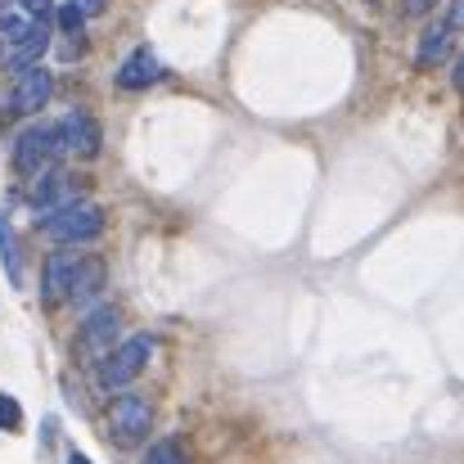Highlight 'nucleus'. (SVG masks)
Instances as JSON below:
<instances>
[{"label": "nucleus", "mask_w": 464, "mask_h": 464, "mask_svg": "<svg viewBox=\"0 0 464 464\" xmlns=\"http://www.w3.org/2000/svg\"><path fill=\"white\" fill-rule=\"evenodd\" d=\"M150 356H154V338H150V334H131L127 343H118V347L100 361V370H95L100 388H104V392L131 388V383L140 379V370L150 365Z\"/></svg>", "instance_id": "f03ea898"}, {"label": "nucleus", "mask_w": 464, "mask_h": 464, "mask_svg": "<svg viewBox=\"0 0 464 464\" xmlns=\"http://www.w3.org/2000/svg\"><path fill=\"white\" fill-rule=\"evenodd\" d=\"M118 334H122V311L118 307H95L82 324H77V356L100 365V361L118 347Z\"/></svg>", "instance_id": "7ed1b4c3"}, {"label": "nucleus", "mask_w": 464, "mask_h": 464, "mask_svg": "<svg viewBox=\"0 0 464 464\" xmlns=\"http://www.w3.org/2000/svg\"><path fill=\"white\" fill-rule=\"evenodd\" d=\"M68 203H82V198H77V176H68L63 167L41 171L36 185H32V208H36V217L59 212V208H68Z\"/></svg>", "instance_id": "423d86ee"}, {"label": "nucleus", "mask_w": 464, "mask_h": 464, "mask_svg": "<svg viewBox=\"0 0 464 464\" xmlns=\"http://www.w3.org/2000/svg\"><path fill=\"white\" fill-rule=\"evenodd\" d=\"M0 429H5V433L23 429V406H18L9 392H0Z\"/></svg>", "instance_id": "dca6fc26"}, {"label": "nucleus", "mask_w": 464, "mask_h": 464, "mask_svg": "<svg viewBox=\"0 0 464 464\" xmlns=\"http://www.w3.org/2000/svg\"><path fill=\"white\" fill-rule=\"evenodd\" d=\"M451 45H456V27H451V23H433V27L420 36L415 63H420V68H433V63H442V59L451 54Z\"/></svg>", "instance_id": "ddd939ff"}, {"label": "nucleus", "mask_w": 464, "mask_h": 464, "mask_svg": "<svg viewBox=\"0 0 464 464\" xmlns=\"http://www.w3.org/2000/svg\"><path fill=\"white\" fill-rule=\"evenodd\" d=\"M63 154V145H59V127H27L18 140H14V171L18 176H41V171H50V162Z\"/></svg>", "instance_id": "20e7f679"}, {"label": "nucleus", "mask_w": 464, "mask_h": 464, "mask_svg": "<svg viewBox=\"0 0 464 464\" xmlns=\"http://www.w3.org/2000/svg\"><path fill=\"white\" fill-rule=\"evenodd\" d=\"M23 14L27 18H50L54 14V0H23Z\"/></svg>", "instance_id": "a211bd4d"}, {"label": "nucleus", "mask_w": 464, "mask_h": 464, "mask_svg": "<svg viewBox=\"0 0 464 464\" xmlns=\"http://www.w3.org/2000/svg\"><path fill=\"white\" fill-rule=\"evenodd\" d=\"M100 289H104V262H100V257H82L77 280H72V289H68V303H72V307H91V303L100 298Z\"/></svg>", "instance_id": "f8f14e48"}, {"label": "nucleus", "mask_w": 464, "mask_h": 464, "mask_svg": "<svg viewBox=\"0 0 464 464\" xmlns=\"http://www.w3.org/2000/svg\"><path fill=\"white\" fill-rule=\"evenodd\" d=\"M150 424H154V406L140 392H122L109 411V433H113L118 447H136L150 433Z\"/></svg>", "instance_id": "39448f33"}, {"label": "nucleus", "mask_w": 464, "mask_h": 464, "mask_svg": "<svg viewBox=\"0 0 464 464\" xmlns=\"http://www.w3.org/2000/svg\"><path fill=\"white\" fill-rule=\"evenodd\" d=\"M50 50V32H45V18H36V27L5 50V68L9 72H27V68H41V54Z\"/></svg>", "instance_id": "1a4fd4ad"}, {"label": "nucleus", "mask_w": 464, "mask_h": 464, "mask_svg": "<svg viewBox=\"0 0 464 464\" xmlns=\"http://www.w3.org/2000/svg\"><path fill=\"white\" fill-rule=\"evenodd\" d=\"M59 145H63L68 154H77V158H95L100 154V145H104V131H100V122H95L91 113L72 109V113L59 122Z\"/></svg>", "instance_id": "6e6552de"}, {"label": "nucleus", "mask_w": 464, "mask_h": 464, "mask_svg": "<svg viewBox=\"0 0 464 464\" xmlns=\"http://www.w3.org/2000/svg\"><path fill=\"white\" fill-rule=\"evenodd\" d=\"M54 14H59V27H63V36H82V27H86V14H82L72 0H68V5H59Z\"/></svg>", "instance_id": "2eb2a0df"}, {"label": "nucleus", "mask_w": 464, "mask_h": 464, "mask_svg": "<svg viewBox=\"0 0 464 464\" xmlns=\"http://www.w3.org/2000/svg\"><path fill=\"white\" fill-rule=\"evenodd\" d=\"M158 77H162V63H158V54L150 45H140L136 54H127V63L118 68V86L122 91H145V86H154Z\"/></svg>", "instance_id": "9b49d317"}, {"label": "nucleus", "mask_w": 464, "mask_h": 464, "mask_svg": "<svg viewBox=\"0 0 464 464\" xmlns=\"http://www.w3.org/2000/svg\"><path fill=\"white\" fill-rule=\"evenodd\" d=\"M456 32H464V0H451V18H447Z\"/></svg>", "instance_id": "aec40b11"}, {"label": "nucleus", "mask_w": 464, "mask_h": 464, "mask_svg": "<svg viewBox=\"0 0 464 464\" xmlns=\"http://www.w3.org/2000/svg\"><path fill=\"white\" fill-rule=\"evenodd\" d=\"M72 5H77V9L86 14V18H95V14H104V0H72Z\"/></svg>", "instance_id": "6ab92c4d"}, {"label": "nucleus", "mask_w": 464, "mask_h": 464, "mask_svg": "<svg viewBox=\"0 0 464 464\" xmlns=\"http://www.w3.org/2000/svg\"><path fill=\"white\" fill-rule=\"evenodd\" d=\"M145 464H185V456H180V447H176V442H158V447H150Z\"/></svg>", "instance_id": "f3484780"}, {"label": "nucleus", "mask_w": 464, "mask_h": 464, "mask_svg": "<svg viewBox=\"0 0 464 464\" xmlns=\"http://www.w3.org/2000/svg\"><path fill=\"white\" fill-rule=\"evenodd\" d=\"M401 5H406V14H429L438 0H401Z\"/></svg>", "instance_id": "412c9836"}, {"label": "nucleus", "mask_w": 464, "mask_h": 464, "mask_svg": "<svg viewBox=\"0 0 464 464\" xmlns=\"http://www.w3.org/2000/svg\"><path fill=\"white\" fill-rule=\"evenodd\" d=\"M50 95H54V77L45 68H27V72H18V86L9 95V113L32 118V113H41L50 104Z\"/></svg>", "instance_id": "0eeeda50"}, {"label": "nucleus", "mask_w": 464, "mask_h": 464, "mask_svg": "<svg viewBox=\"0 0 464 464\" xmlns=\"http://www.w3.org/2000/svg\"><path fill=\"white\" fill-rule=\"evenodd\" d=\"M36 226L59 244V248H72V244H91L104 235V212L95 203H68L59 212H45L36 217Z\"/></svg>", "instance_id": "f257e3e1"}, {"label": "nucleus", "mask_w": 464, "mask_h": 464, "mask_svg": "<svg viewBox=\"0 0 464 464\" xmlns=\"http://www.w3.org/2000/svg\"><path fill=\"white\" fill-rule=\"evenodd\" d=\"M451 82H456V91L464 95V54H460V63H456V72H451Z\"/></svg>", "instance_id": "4be33fe9"}, {"label": "nucleus", "mask_w": 464, "mask_h": 464, "mask_svg": "<svg viewBox=\"0 0 464 464\" xmlns=\"http://www.w3.org/2000/svg\"><path fill=\"white\" fill-rule=\"evenodd\" d=\"M0 262H5V271H9V280L14 285H23V262H18V239H14V230H9V221L0 217Z\"/></svg>", "instance_id": "4468645a"}, {"label": "nucleus", "mask_w": 464, "mask_h": 464, "mask_svg": "<svg viewBox=\"0 0 464 464\" xmlns=\"http://www.w3.org/2000/svg\"><path fill=\"white\" fill-rule=\"evenodd\" d=\"M68 464H91V460H86L82 451H72V456H68Z\"/></svg>", "instance_id": "5701e85b"}, {"label": "nucleus", "mask_w": 464, "mask_h": 464, "mask_svg": "<svg viewBox=\"0 0 464 464\" xmlns=\"http://www.w3.org/2000/svg\"><path fill=\"white\" fill-rule=\"evenodd\" d=\"M82 257H86V253H72V248L50 253V262H45V298H50V303L68 298V289H72V280H77Z\"/></svg>", "instance_id": "9d476101"}]
</instances>
